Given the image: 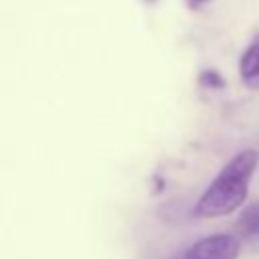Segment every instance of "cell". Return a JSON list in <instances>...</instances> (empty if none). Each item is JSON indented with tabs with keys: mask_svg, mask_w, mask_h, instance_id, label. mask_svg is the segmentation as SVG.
<instances>
[{
	"mask_svg": "<svg viewBox=\"0 0 259 259\" xmlns=\"http://www.w3.org/2000/svg\"><path fill=\"white\" fill-rule=\"evenodd\" d=\"M239 77L247 89H259V34L249 42L239 59Z\"/></svg>",
	"mask_w": 259,
	"mask_h": 259,
	"instance_id": "3",
	"label": "cell"
},
{
	"mask_svg": "<svg viewBox=\"0 0 259 259\" xmlns=\"http://www.w3.org/2000/svg\"><path fill=\"white\" fill-rule=\"evenodd\" d=\"M259 166L257 150L237 152L212 178L206 190L196 200L194 212L202 219H217L235 212L249 196V182Z\"/></svg>",
	"mask_w": 259,
	"mask_h": 259,
	"instance_id": "1",
	"label": "cell"
},
{
	"mask_svg": "<svg viewBox=\"0 0 259 259\" xmlns=\"http://www.w3.org/2000/svg\"><path fill=\"white\" fill-rule=\"evenodd\" d=\"M235 229H237L239 237H243V239L259 237V200H255L243 208V212L237 219Z\"/></svg>",
	"mask_w": 259,
	"mask_h": 259,
	"instance_id": "4",
	"label": "cell"
},
{
	"mask_svg": "<svg viewBox=\"0 0 259 259\" xmlns=\"http://www.w3.org/2000/svg\"><path fill=\"white\" fill-rule=\"evenodd\" d=\"M206 2H210V0H186V4H188L192 10H196V8H200V6H204Z\"/></svg>",
	"mask_w": 259,
	"mask_h": 259,
	"instance_id": "6",
	"label": "cell"
},
{
	"mask_svg": "<svg viewBox=\"0 0 259 259\" xmlns=\"http://www.w3.org/2000/svg\"><path fill=\"white\" fill-rule=\"evenodd\" d=\"M241 253V241L229 233H214L194 241L180 255L172 259H237Z\"/></svg>",
	"mask_w": 259,
	"mask_h": 259,
	"instance_id": "2",
	"label": "cell"
},
{
	"mask_svg": "<svg viewBox=\"0 0 259 259\" xmlns=\"http://www.w3.org/2000/svg\"><path fill=\"white\" fill-rule=\"evenodd\" d=\"M200 83L204 87H208V89H223L227 85V81L223 79V75L219 71H212V69L200 73Z\"/></svg>",
	"mask_w": 259,
	"mask_h": 259,
	"instance_id": "5",
	"label": "cell"
},
{
	"mask_svg": "<svg viewBox=\"0 0 259 259\" xmlns=\"http://www.w3.org/2000/svg\"><path fill=\"white\" fill-rule=\"evenodd\" d=\"M144 2H146V4H154L156 0H144Z\"/></svg>",
	"mask_w": 259,
	"mask_h": 259,
	"instance_id": "7",
	"label": "cell"
}]
</instances>
